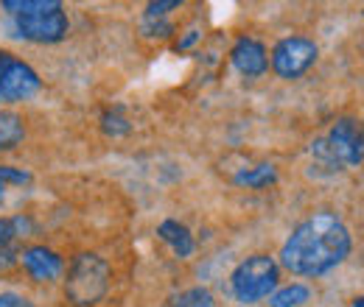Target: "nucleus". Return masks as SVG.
<instances>
[{
  "label": "nucleus",
  "mask_w": 364,
  "mask_h": 307,
  "mask_svg": "<svg viewBox=\"0 0 364 307\" xmlns=\"http://www.w3.org/2000/svg\"><path fill=\"white\" fill-rule=\"evenodd\" d=\"M0 307H34L20 294H0Z\"/></svg>",
  "instance_id": "obj_21"
},
{
  "label": "nucleus",
  "mask_w": 364,
  "mask_h": 307,
  "mask_svg": "<svg viewBox=\"0 0 364 307\" xmlns=\"http://www.w3.org/2000/svg\"><path fill=\"white\" fill-rule=\"evenodd\" d=\"M101 132L107 137H124L132 132V123L124 118L121 109H107V112H101Z\"/></svg>",
  "instance_id": "obj_16"
},
{
  "label": "nucleus",
  "mask_w": 364,
  "mask_h": 307,
  "mask_svg": "<svg viewBox=\"0 0 364 307\" xmlns=\"http://www.w3.org/2000/svg\"><path fill=\"white\" fill-rule=\"evenodd\" d=\"M3 190H6V187H3V184H0V201H3Z\"/></svg>",
  "instance_id": "obj_24"
},
{
  "label": "nucleus",
  "mask_w": 364,
  "mask_h": 307,
  "mask_svg": "<svg viewBox=\"0 0 364 307\" xmlns=\"http://www.w3.org/2000/svg\"><path fill=\"white\" fill-rule=\"evenodd\" d=\"M309 299H311V291L306 285L294 282V285H286V288L274 291L269 296V307H303Z\"/></svg>",
  "instance_id": "obj_14"
},
{
  "label": "nucleus",
  "mask_w": 364,
  "mask_h": 307,
  "mask_svg": "<svg viewBox=\"0 0 364 307\" xmlns=\"http://www.w3.org/2000/svg\"><path fill=\"white\" fill-rule=\"evenodd\" d=\"M26 140L23 118L14 112H0V151H14Z\"/></svg>",
  "instance_id": "obj_11"
},
{
  "label": "nucleus",
  "mask_w": 364,
  "mask_h": 307,
  "mask_svg": "<svg viewBox=\"0 0 364 307\" xmlns=\"http://www.w3.org/2000/svg\"><path fill=\"white\" fill-rule=\"evenodd\" d=\"M14 28L23 40L37 45H53L62 43L68 37V14L62 9L59 0H50L48 6L37 9V11H26V14H17L14 17Z\"/></svg>",
  "instance_id": "obj_4"
},
{
  "label": "nucleus",
  "mask_w": 364,
  "mask_h": 307,
  "mask_svg": "<svg viewBox=\"0 0 364 307\" xmlns=\"http://www.w3.org/2000/svg\"><path fill=\"white\" fill-rule=\"evenodd\" d=\"M43 87L37 70L9 50H0V104H17Z\"/></svg>",
  "instance_id": "obj_5"
},
{
  "label": "nucleus",
  "mask_w": 364,
  "mask_h": 307,
  "mask_svg": "<svg viewBox=\"0 0 364 307\" xmlns=\"http://www.w3.org/2000/svg\"><path fill=\"white\" fill-rule=\"evenodd\" d=\"M182 0H160V3H149L146 6V17H151V20H166V14L171 11V9H180Z\"/></svg>",
  "instance_id": "obj_20"
},
{
  "label": "nucleus",
  "mask_w": 364,
  "mask_h": 307,
  "mask_svg": "<svg viewBox=\"0 0 364 307\" xmlns=\"http://www.w3.org/2000/svg\"><path fill=\"white\" fill-rule=\"evenodd\" d=\"M157 238H160L163 243H168L171 252H174L180 260L193 255V246H196V243H193V235H191V229H188L185 223H180V221H174V218L163 221V223L157 226Z\"/></svg>",
  "instance_id": "obj_10"
},
{
  "label": "nucleus",
  "mask_w": 364,
  "mask_h": 307,
  "mask_svg": "<svg viewBox=\"0 0 364 307\" xmlns=\"http://www.w3.org/2000/svg\"><path fill=\"white\" fill-rule=\"evenodd\" d=\"M163 307H216V299L208 288H188V291H180L174 294L171 299H166Z\"/></svg>",
  "instance_id": "obj_13"
},
{
  "label": "nucleus",
  "mask_w": 364,
  "mask_h": 307,
  "mask_svg": "<svg viewBox=\"0 0 364 307\" xmlns=\"http://www.w3.org/2000/svg\"><path fill=\"white\" fill-rule=\"evenodd\" d=\"M350 249V229L336 213L319 210L291 229L280 249V265L297 277H322L345 263Z\"/></svg>",
  "instance_id": "obj_1"
},
{
  "label": "nucleus",
  "mask_w": 364,
  "mask_h": 307,
  "mask_svg": "<svg viewBox=\"0 0 364 307\" xmlns=\"http://www.w3.org/2000/svg\"><path fill=\"white\" fill-rule=\"evenodd\" d=\"M143 34L149 37H157V40H166L174 34V26L168 20H151V17H143Z\"/></svg>",
  "instance_id": "obj_18"
},
{
  "label": "nucleus",
  "mask_w": 364,
  "mask_h": 307,
  "mask_svg": "<svg viewBox=\"0 0 364 307\" xmlns=\"http://www.w3.org/2000/svg\"><path fill=\"white\" fill-rule=\"evenodd\" d=\"M196 40H199V31H188V37H185V40L177 45V50H185V48H191V45L196 43Z\"/></svg>",
  "instance_id": "obj_22"
},
{
  "label": "nucleus",
  "mask_w": 364,
  "mask_h": 307,
  "mask_svg": "<svg viewBox=\"0 0 364 307\" xmlns=\"http://www.w3.org/2000/svg\"><path fill=\"white\" fill-rule=\"evenodd\" d=\"M274 179H277V171H274V165H252V168H244V171H238L235 174V184H241V187H252V190H261V187H269L274 184Z\"/></svg>",
  "instance_id": "obj_12"
},
{
  "label": "nucleus",
  "mask_w": 364,
  "mask_h": 307,
  "mask_svg": "<svg viewBox=\"0 0 364 307\" xmlns=\"http://www.w3.org/2000/svg\"><path fill=\"white\" fill-rule=\"evenodd\" d=\"M339 171L356 168L364 162V123L356 118H339L325 137Z\"/></svg>",
  "instance_id": "obj_7"
},
{
  "label": "nucleus",
  "mask_w": 364,
  "mask_h": 307,
  "mask_svg": "<svg viewBox=\"0 0 364 307\" xmlns=\"http://www.w3.org/2000/svg\"><path fill=\"white\" fill-rule=\"evenodd\" d=\"M317 43L309 37H286L272 48V70L277 79L283 82H294L300 79L314 62H317Z\"/></svg>",
  "instance_id": "obj_6"
},
{
  "label": "nucleus",
  "mask_w": 364,
  "mask_h": 307,
  "mask_svg": "<svg viewBox=\"0 0 364 307\" xmlns=\"http://www.w3.org/2000/svg\"><path fill=\"white\" fill-rule=\"evenodd\" d=\"M109 291V265L98 255H79L68 268L65 296L76 307L98 305Z\"/></svg>",
  "instance_id": "obj_3"
},
{
  "label": "nucleus",
  "mask_w": 364,
  "mask_h": 307,
  "mask_svg": "<svg viewBox=\"0 0 364 307\" xmlns=\"http://www.w3.org/2000/svg\"><path fill=\"white\" fill-rule=\"evenodd\" d=\"M20 263H23V268L28 271V277L34 282H50V279H56L65 271V260L53 249H48V246H28V249H23Z\"/></svg>",
  "instance_id": "obj_9"
},
{
  "label": "nucleus",
  "mask_w": 364,
  "mask_h": 307,
  "mask_svg": "<svg viewBox=\"0 0 364 307\" xmlns=\"http://www.w3.org/2000/svg\"><path fill=\"white\" fill-rule=\"evenodd\" d=\"M20 255H23L20 243H0V271L14 268L20 263Z\"/></svg>",
  "instance_id": "obj_19"
},
{
  "label": "nucleus",
  "mask_w": 364,
  "mask_h": 307,
  "mask_svg": "<svg viewBox=\"0 0 364 307\" xmlns=\"http://www.w3.org/2000/svg\"><path fill=\"white\" fill-rule=\"evenodd\" d=\"M353 307H364V296H359V299H353Z\"/></svg>",
  "instance_id": "obj_23"
},
{
  "label": "nucleus",
  "mask_w": 364,
  "mask_h": 307,
  "mask_svg": "<svg viewBox=\"0 0 364 307\" xmlns=\"http://www.w3.org/2000/svg\"><path fill=\"white\" fill-rule=\"evenodd\" d=\"M230 62H232V67H235L241 76H247V79H258V76H264V73L269 70L267 48L258 43V40H252V37L235 40L232 50H230Z\"/></svg>",
  "instance_id": "obj_8"
},
{
  "label": "nucleus",
  "mask_w": 364,
  "mask_h": 307,
  "mask_svg": "<svg viewBox=\"0 0 364 307\" xmlns=\"http://www.w3.org/2000/svg\"><path fill=\"white\" fill-rule=\"evenodd\" d=\"M34 226L31 221L23 218V216H14V218H0V243H20L23 235H28Z\"/></svg>",
  "instance_id": "obj_15"
},
{
  "label": "nucleus",
  "mask_w": 364,
  "mask_h": 307,
  "mask_svg": "<svg viewBox=\"0 0 364 307\" xmlns=\"http://www.w3.org/2000/svg\"><path fill=\"white\" fill-rule=\"evenodd\" d=\"M277 279H280V265L269 255H250L247 260L232 268L230 274V288L232 296L241 305H255L261 299H269L277 291Z\"/></svg>",
  "instance_id": "obj_2"
},
{
  "label": "nucleus",
  "mask_w": 364,
  "mask_h": 307,
  "mask_svg": "<svg viewBox=\"0 0 364 307\" xmlns=\"http://www.w3.org/2000/svg\"><path fill=\"white\" fill-rule=\"evenodd\" d=\"M0 184L9 187V184H31V174L23 171V168H11V165H0Z\"/></svg>",
  "instance_id": "obj_17"
}]
</instances>
